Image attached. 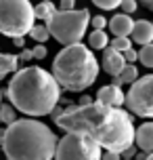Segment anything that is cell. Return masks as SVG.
Returning a JSON list of instances; mask_svg holds the SVG:
<instances>
[{
  "label": "cell",
  "instance_id": "6da1fadb",
  "mask_svg": "<svg viewBox=\"0 0 153 160\" xmlns=\"http://www.w3.org/2000/svg\"><path fill=\"white\" fill-rule=\"evenodd\" d=\"M55 124L65 133H86L103 150L120 152L134 143V122L132 114L124 108H111L101 101L86 105H65L55 118Z\"/></svg>",
  "mask_w": 153,
  "mask_h": 160
},
{
  "label": "cell",
  "instance_id": "7a4b0ae2",
  "mask_svg": "<svg viewBox=\"0 0 153 160\" xmlns=\"http://www.w3.org/2000/svg\"><path fill=\"white\" fill-rule=\"evenodd\" d=\"M7 97L17 112L38 118L49 116L61 101V87L44 68L27 65L13 72V78L7 87Z\"/></svg>",
  "mask_w": 153,
  "mask_h": 160
},
{
  "label": "cell",
  "instance_id": "3957f363",
  "mask_svg": "<svg viewBox=\"0 0 153 160\" xmlns=\"http://www.w3.org/2000/svg\"><path fill=\"white\" fill-rule=\"evenodd\" d=\"M57 135L36 118H17L7 124L0 141L8 160H53L57 150Z\"/></svg>",
  "mask_w": 153,
  "mask_h": 160
},
{
  "label": "cell",
  "instance_id": "277c9868",
  "mask_svg": "<svg viewBox=\"0 0 153 160\" xmlns=\"http://www.w3.org/2000/svg\"><path fill=\"white\" fill-rule=\"evenodd\" d=\"M99 65L92 48L73 42L63 47L57 57L53 59V76L59 82V87L69 93H82L88 87H92L99 78Z\"/></svg>",
  "mask_w": 153,
  "mask_h": 160
},
{
  "label": "cell",
  "instance_id": "5b68a950",
  "mask_svg": "<svg viewBox=\"0 0 153 160\" xmlns=\"http://www.w3.org/2000/svg\"><path fill=\"white\" fill-rule=\"evenodd\" d=\"M88 25H90L88 8H72V11L57 8V13L46 21L50 38H55L63 47L73 44V42H82V38L86 36Z\"/></svg>",
  "mask_w": 153,
  "mask_h": 160
},
{
  "label": "cell",
  "instance_id": "8992f818",
  "mask_svg": "<svg viewBox=\"0 0 153 160\" xmlns=\"http://www.w3.org/2000/svg\"><path fill=\"white\" fill-rule=\"evenodd\" d=\"M36 23L30 0H0V34L8 38L27 36Z\"/></svg>",
  "mask_w": 153,
  "mask_h": 160
},
{
  "label": "cell",
  "instance_id": "52a82bcc",
  "mask_svg": "<svg viewBox=\"0 0 153 160\" xmlns=\"http://www.w3.org/2000/svg\"><path fill=\"white\" fill-rule=\"evenodd\" d=\"M103 148L86 133H65L57 141L53 160H101Z\"/></svg>",
  "mask_w": 153,
  "mask_h": 160
},
{
  "label": "cell",
  "instance_id": "ba28073f",
  "mask_svg": "<svg viewBox=\"0 0 153 160\" xmlns=\"http://www.w3.org/2000/svg\"><path fill=\"white\" fill-rule=\"evenodd\" d=\"M124 105L132 116L153 118V74L141 76L130 84Z\"/></svg>",
  "mask_w": 153,
  "mask_h": 160
},
{
  "label": "cell",
  "instance_id": "9c48e42d",
  "mask_svg": "<svg viewBox=\"0 0 153 160\" xmlns=\"http://www.w3.org/2000/svg\"><path fill=\"white\" fill-rule=\"evenodd\" d=\"M97 101L105 105H111V108H122L124 101H126V95H124V91H122L120 84H105V87L99 88L97 93Z\"/></svg>",
  "mask_w": 153,
  "mask_h": 160
},
{
  "label": "cell",
  "instance_id": "30bf717a",
  "mask_svg": "<svg viewBox=\"0 0 153 160\" xmlns=\"http://www.w3.org/2000/svg\"><path fill=\"white\" fill-rule=\"evenodd\" d=\"M101 63H103V70L109 76H120L124 65H126V59H124V53L107 47V48H103V61Z\"/></svg>",
  "mask_w": 153,
  "mask_h": 160
},
{
  "label": "cell",
  "instance_id": "8fae6325",
  "mask_svg": "<svg viewBox=\"0 0 153 160\" xmlns=\"http://www.w3.org/2000/svg\"><path fill=\"white\" fill-rule=\"evenodd\" d=\"M134 145L143 152H153V120L143 122L141 127L134 128Z\"/></svg>",
  "mask_w": 153,
  "mask_h": 160
},
{
  "label": "cell",
  "instance_id": "7c38bea8",
  "mask_svg": "<svg viewBox=\"0 0 153 160\" xmlns=\"http://www.w3.org/2000/svg\"><path fill=\"white\" fill-rule=\"evenodd\" d=\"M130 38L137 44H149L153 42V21H147V19H137L134 25H132V32H130Z\"/></svg>",
  "mask_w": 153,
  "mask_h": 160
},
{
  "label": "cell",
  "instance_id": "4fadbf2b",
  "mask_svg": "<svg viewBox=\"0 0 153 160\" xmlns=\"http://www.w3.org/2000/svg\"><path fill=\"white\" fill-rule=\"evenodd\" d=\"M109 32L113 36H130L132 32V25H134V19L128 15V13H118L109 19Z\"/></svg>",
  "mask_w": 153,
  "mask_h": 160
},
{
  "label": "cell",
  "instance_id": "5bb4252c",
  "mask_svg": "<svg viewBox=\"0 0 153 160\" xmlns=\"http://www.w3.org/2000/svg\"><path fill=\"white\" fill-rule=\"evenodd\" d=\"M19 70V57L8 55V53H0V80H4L8 74Z\"/></svg>",
  "mask_w": 153,
  "mask_h": 160
},
{
  "label": "cell",
  "instance_id": "9a60e30c",
  "mask_svg": "<svg viewBox=\"0 0 153 160\" xmlns=\"http://www.w3.org/2000/svg\"><path fill=\"white\" fill-rule=\"evenodd\" d=\"M55 13H57V7H55V2H50V0H42V2H38V4L34 7L36 19H40V21H44V23H46Z\"/></svg>",
  "mask_w": 153,
  "mask_h": 160
},
{
  "label": "cell",
  "instance_id": "2e32d148",
  "mask_svg": "<svg viewBox=\"0 0 153 160\" xmlns=\"http://www.w3.org/2000/svg\"><path fill=\"white\" fill-rule=\"evenodd\" d=\"M88 47L92 51H103V48L109 47V36L105 30H92L88 36Z\"/></svg>",
  "mask_w": 153,
  "mask_h": 160
},
{
  "label": "cell",
  "instance_id": "e0dca14e",
  "mask_svg": "<svg viewBox=\"0 0 153 160\" xmlns=\"http://www.w3.org/2000/svg\"><path fill=\"white\" fill-rule=\"evenodd\" d=\"M137 78H138L137 65H134V63H126L120 76H113V84H120V87H122V84H132Z\"/></svg>",
  "mask_w": 153,
  "mask_h": 160
},
{
  "label": "cell",
  "instance_id": "ac0fdd59",
  "mask_svg": "<svg viewBox=\"0 0 153 160\" xmlns=\"http://www.w3.org/2000/svg\"><path fill=\"white\" fill-rule=\"evenodd\" d=\"M138 61L145 65V68L153 70V42L141 47V51H138Z\"/></svg>",
  "mask_w": 153,
  "mask_h": 160
},
{
  "label": "cell",
  "instance_id": "d6986e66",
  "mask_svg": "<svg viewBox=\"0 0 153 160\" xmlns=\"http://www.w3.org/2000/svg\"><path fill=\"white\" fill-rule=\"evenodd\" d=\"M30 36H32L36 42H40V44H44L46 40L50 38V32H49V28H46V23L44 25H32V30H30Z\"/></svg>",
  "mask_w": 153,
  "mask_h": 160
},
{
  "label": "cell",
  "instance_id": "ffe728a7",
  "mask_svg": "<svg viewBox=\"0 0 153 160\" xmlns=\"http://www.w3.org/2000/svg\"><path fill=\"white\" fill-rule=\"evenodd\" d=\"M109 47L124 53V51L132 48V38L130 36H113V40H109Z\"/></svg>",
  "mask_w": 153,
  "mask_h": 160
},
{
  "label": "cell",
  "instance_id": "44dd1931",
  "mask_svg": "<svg viewBox=\"0 0 153 160\" xmlns=\"http://www.w3.org/2000/svg\"><path fill=\"white\" fill-rule=\"evenodd\" d=\"M0 118L4 124H11L17 120V110L11 103H0Z\"/></svg>",
  "mask_w": 153,
  "mask_h": 160
},
{
  "label": "cell",
  "instance_id": "7402d4cb",
  "mask_svg": "<svg viewBox=\"0 0 153 160\" xmlns=\"http://www.w3.org/2000/svg\"><path fill=\"white\" fill-rule=\"evenodd\" d=\"M92 4L101 11H113V8H120L122 0H92Z\"/></svg>",
  "mask_w": 153,
  "mask_h": 160
},
{
  "label": "cell",
  "instance_id": "603a6c76",
  "mask_svg": "<svg viewBox=\"0 0 153 160\" xmlns=\"http://www.w3.org/2000/svg\"><path fill=\"white\" fill-rule=\"evenodd\" d=\"M122 13H128V15H132V13H137V8H138V2L137 0H122Z\"/></svg>",
  "mask_w": 153,
  "mask_h": 160
},
{
  "label": "cell",
  "instance_id": "cb8c5ba5",
  "mask_svg": "<svg viewBox=\"0 0 153 160\" xmlns=\"http://www.w3.org/2000/svg\"><path fill=\"white\" fill-rule=\"evenodd\" d=\"M90 25H92L95 30H105V28H107V19H105L103 15H95V17H90Z\"/></svg>",
  "mask_w": 153,
  "mask_h": 160
},
{
  "label": "cell",
  "instance_id": "d4e9b609",
  "mask_svg": "<svg viewBox=\"0 0 153 160\" xmlns=\"http://www.w3.org/2000/svg\"><path fill=\"white\" fill-rule=\"evenodd\" d=\"M32 53H34V59H44L49 51H46V47H44V44H40V42H38V44L32 48Z\"/></svg>",
  "mask_w": 153,
  "mask_h": 160
},
{
  "label": "cell",
  "instance_id": "484cf974",
  "mask_svg": "<svg viewBox=\"0 0 153 160\" xmlns=\"http://www.w3.org/2000/svg\"><path fill=\"white\" fill-rule=\"evenodd\" d=\"M124 59H126V63H134V61H138V51H134V48L124 51Z\"/></svg>",
  "mask_w": 153,
  "mask_h": 160
},
{
  "label": "cell",
  "instance_id": "4316f807",
  "mask_svg": "<svg viewBox=\"0 0 153 160\" xmlns=\"http://www.w3.org/2000/svg\"><path fill=\"white\" fill-rule=\"evenodd\" d=\"M137 152H138V148L132 143V145H128L126 150H122V158H134V154H137Z\"/></svg>",
  "mask_w": 153,
  "mask_h": 160
},
{
  "label": "cell",
  "instance_id": "83f0119b",
  "mask_svg": "<svg viewBox=\"0 0 153 160\" xmlns=\"http://www.w3.org/2000/svg\"><path fill=\"white\" fill-rule=\"evenodd\" d=\"M101 160H122V154L120 152H109V150H105Z\"/></svg>",
  "mask_w": 153,
  "mask_h": 160
},
{
  "label": "cell",
  "instance_id": "f1b7e54d",
  "mask_svg": "<svg viewBox=\"0 0 153 160\" xmlns=\"http://www.w3.org/2000/svg\"><path fill=\"white\" fill-rule=\"evenodd\" d=\"M59 8L61 11H72V8H76V0H61L59 2Z\"/></svg>",
  "mask_w": 153,
  "mask_h": 160
},
{
  "label": "cell",
  "instance_id": "f546056e",
  "mask_svg": "<svg viewBox=\"0 0 153 160\" xmlns=\"http://www.w3.org/2000/svg\"><path fill=\"white\" fill-rule=\"evenodd\" d=\"M34 59V53H32V48H25L21 51V55H19V61H32Z\"/></svg>",
  "mask_w": 153,
  "mask_h": 160
},
{
  "label": "cell",
  "instance_id": "4dcf8cb0",
  "mask_svg": "<svg viewBox=\"0 0 153 160\" xmlns=\"http://www.w3.org/2000/svg\"><path fill=\"white\" fill-rule=\"evenodd\" d=\"M13 44H15L17 48H23L25 47V36H17V38H13Z\"/></svg>",
  "mask_w": 153,
  "mask_h": 160
},
{
  "label": "cell",
  "instance_id": "1f68e13d",
  "mask_svg": "<svg viewBox=\"0 0 153 160\" xmlns=\"http://www.w3.org/2000/svg\"><path fill=\"white\" fill-rule=\"evenodd\" d=\"M90 101H95V99H92V97H90V95H82V97H80V101H78V103H80V105H86V103H90Z\"/></svg>",
  "mask_w": 153,
  "mask_h": 160
},
{
  "label": "cell",
  "instance_id": "d6a6232c",
  "mask_svg": "<svg viewBox=\"0 0 153 160\" xmlns=\"http://www.w3.org/2000/svg\"><path fill=\"white\" fill-rule=\"evenodd\" d=\"M132 160H147V152H143V150H138L137 154H134V158Z\"/></svg>",
  "mask_w": 153,
  "mask_h": 160
},
{
  "label": "cell",
  "instance_id": "836d02e7",
  "mask_svg": "<svg viewBox=\"0 0 153 160\" xmlns=\"http://www.w3.org/2000/svg\"><path fill=\"white\" fill-rule=\"evenodd\" d=\"M141 4L145 8H149V11H153V0H141Z\"/></svg>",
  "mask_w": 153,
  "mask_h": 160
},
{
  "label": "cell",
  "instance_id": "e575fe53",
  "mask_svg": "<svg viewBox=\"0 0 153 160\" xmlns=\"http://www.w3.org/2000/svg\"><path fill=\"white\" fill-rule=\"evenodd\" d=\"M4 139V128H0V141Z\"/></svg>",
  "mask_w": 153,
  "mask_h": 160
},
{
  "label": "cell",
  "instance_id": "d590c367",
  "mask_svg": "<svg viewBox=\"0 0 153 160\" xmlns=\"http://www.w3.org/2000/svg\"><path fill=\"white\" fill-rule=\"evenodd\" d=\"M147 160H153V152H149V154H147Z\"/></svg>",
  "mask_w": 153,
  "mask_h": 160
},
{
  "label": "cell",
  "instance_id": "8d00e7d4",
  "mask_svg": "<svg viewBox=\"0 0 153 160\" xmlns=\"http://www.w3.org/2000/svg\"><path fill=\"white\" fill-rule=\"evenodd\" d=\"M0 103H2V91H0Z\"/></svg>",
  "mask_w": 153,
  "mask_h": 160
},
{
  "label": "cell",
  "instance_id": "74e56055",
  "mask_svg": "<svg viewBox=\"0 0 153 160\" xmlns=\"http://www.w3.org/2000/svg\"><path fill=\"white\" fill-rule=\"evenodd\" d=\"M122 160H132V158H122Z\"/></svg>",
  "mask_w": 153,
  "mask_h": 160
},
{
  "label": "cell",
  "instance_id": "f35d334b",
  "mask_svg": "<svg viewBox=\"0 0 153 160\" xmlns=\"http://www.w3.org/2000/svg\"><path fill=\"white\" fill-rule=\"evenodd\" d=\"M0 122H2V118H0Z\"/></svg>",
  "mask_w": 153,
  "mask_h": 160
}]
</instances>
